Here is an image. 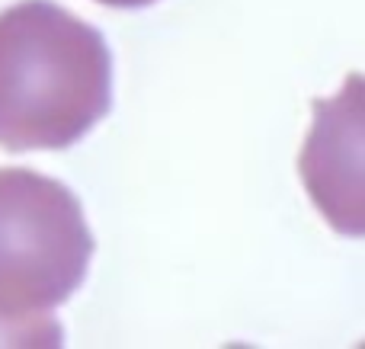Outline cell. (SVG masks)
<instances>
[{
    "label": "cell",
    "instance_id": "cell-1",
    "mask_svg": "<svg viewBox=\"0 0 365 349\" xmlns=\"http://www.w3.org/2000/svg\"><path fill=\"white\" fill-rule=\"evenodd\" d=\"M113 106L100 29L51 0L0 10V147L64 151Z\"/></svg>",
    "mask_w": 365,
    "mask_h": 349
},
{
    "label": "cell",
    "instance_id": "cell-2",
    "mask_svg": "<svg viewBox=\"0 0 365 349\" xmlns=\"http://www.w3.org/2000/svg\"><path fill=\"white\" fill-rule=\"evenodd\" d=\"M96 241L81 199L29 167H0V346H55L51 311L81 288Z\"/></svg>",
    "mask_w": 365,
    "mask_h": 349
},
{
    "label": "cell",
    "instance_id": "cell-3",
    "mask_svg": "<svg viewBox=\"0 0 365 349\" xmlns=\"http://www.w3.org/2000/svg\"><path fill=\"white\" fill-rule=\"evenodd\" d=\"M96 4L119 6V10H135V6H148V4H154V0H96Z\"/></svg>",
    "mask_w": 365,
    "mask_h": 349
}]
</instances>
